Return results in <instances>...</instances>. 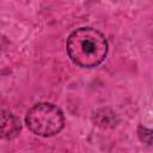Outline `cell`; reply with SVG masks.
Masks as SVG:
<instances>
[{
	"instance_id": "cell-1",
	"label": "cell",
	"mask_w": 153,
	"mask_h": 153,
	"mask_svg": "<svg viewBox=\"0 0 153 153\" xmlns=\"http://www.w3.org/2000/svg\"><path fill=\"white\" fill-rule=\"evenodd\" d=\"M109 44L105 35L91 26L74 29L66 39V51L71 61L81 68L98 67L105 60Z\"/></svg>"
},
{
	"instance_id": "cell-2",
	"label": "cell",
	"mask_w": 153,
	"mask_h": 153,
	"mask_svg": "<svg viewBox=\"0 0 153 153\" xmlns=\"http://www.w3.org/2000/svg\"><path fill=\"white\" fill-rule=\"evenodd\" d=\"M65 115L62 110L48 102L33 104L25 114V124L29 130L42 137H50L65 128Z\"/></svg>"
},
{
	"instance_id": "cell-3",
	"label": "cell",
	"mask_w": 153,
	"mask_h": 153,
	"mask_svg": "<svg viewBox=\"0 0 153 153\" xmlns=\"http://www.w3.org/2000/svg\"><path fill=\"white\" fill-rule=\"evenodd\" d=\"M22 130L20 120L10 110H0V139L11 141Z\"/></svg>"
},
{
	"instance_id": "cell-4",
	"label": "cell",
	"mask_w": 153,
	"mask_h": 153,
	"mask_svg": "<svg viewBox=\"0 0 153 153\" xmlns=\"http://www.w3.org/2000/svg\"><path fill=\"white\" fill-rule=\"evenodd\" d=\"M92 121H93L94 126H97L99 128L110 129V128H115L120 123V117L111 108L103 106V108H99L96 111H93Z\"/></svg>"
},
{
	"instance_id": "cell-5",
	"label": "cell",
	"mask_w": 153,
	"mask_h": 153,
	"mask_svg": "<svg viewBox=\"0 0 153 153\" xmlns=\"http://www.w3.org/2000/svg\"><path fill=\"white\" fill-rule=\"evenodd\" d=\"M137 136H139L140 141H142L143 143H147V145L152 143V131H151V129L146 128L142 124H140L137 127Z\"/></svg>"
}]
</instances>
